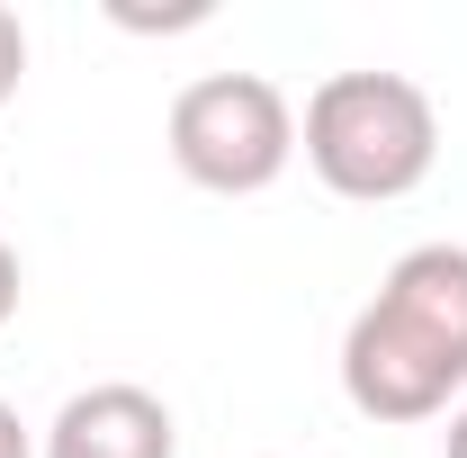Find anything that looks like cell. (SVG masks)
<instances>
[{
	"label": "cell",
	"mask_w": 467,
	"mask_h": 458,
	"mask_svg": "<svg viewBox=\"0 0 467 458\" xmlns=\"http://www.w3.org/2000/svg\"><path fill=\"white\" fill-rule=\"evenodd\" d=\"M467 387V243H413L342 333V396L368 422H431Z\"/></svg>",
	"instance_id": "obj_1"
},
{
	"label": "cell",
	"mask_w": 467,
	"mask_h": 458,
	"mask_svg": "<svg viewBox=\"0 0 467 458\" xmlns=\"http://www.w3.org/2000/svg\"><path fill=\"white\" fill-rule=\"evenodd\" d=\"M296 153H306V172L333 198L387 207V198H413L431 180V162H441V109L405 72H333L306 99Z\"/></svg>",
	"instance_id": "obj_2"
},
{
	"label": "cell",
	"mask_w": 467,
	"mask_h": 458,
	"mask_svg": "<svg viewBox=\"0 0 467 458\" xmlns=\"http://www.w3.org/2000/svg\"><path fill=\"white\" fill-rule=\"evenodd\" d=\"M171 162L180 180L216 189V198H261L296 162V109L279 81L261 72H207L171 99Z\"/></svg>",
	"instance_id": "obj_3"
},
{
	"label": "cell",
	"mask_w": 467,
	"mask_h": 458,
	"mask_svg": "<svg viewBox=\"0 0 467 458\" xmlns=\"http://www.w3.org/2000/svg\"><path fill=\"white\" fill-rule=\"evenodd\" d=\"M36 458H180V422L153 387H81L63 396V413L46 422V450Z\"/></svg>",
	"instance_id": "obj_4"
},
{
	"label": "cell",
	"mask_w": 467,
	"mask_h": 458,
	"mask_svg": "<svg viewBox=\"0 0 467 458\" xmlns=\"http://www.w3.org/2000/svg\"><path fill=\"white\" fill-rule=\"evenodd\" d=\"M18 81H27V27H18V9L0 0V109L18 99Z\"/></svg>",
	"instance_id": "obj_5"
},
{
	"label": "cell",
	"mask_w": 467,
	"mask_h": 458,
	"mask_svg": "<svg viewBox=\"0 0 467 458\" xmlns=\"http://www.w3.org/2000/svg\"><path fill=\"white\" fill-rule=\"evenodd\" d=\"M18 287H27V279H18V252H9V234H0V324L18 315Z\"/></svg>",
	"instance_id": "obj_6"
},
{
	"label": "cell",
	"mask_w": 467,
	"mask_h": 458,
	"mask_svg": "<svg viewBox=\"0 0 467 458\" xmlns=\"http://www.w3.org/2000/svg\"><path fill=\"white\" fill-rule=\"evenodd\" d=\"M0 458H36V441H27V422H18V404H0Z\"/></svg>",
	"instance_id": "obj_7"
},
{
	"label": "cell",
	"mask_w": 467,
	"mask_h": 458,
	"mask_svg": "<svg viewBox=\"0 0 467 458\" xmlns=\"http://www.w3.org/2000/svg\"><path fill=\"white\" fill-rule=\"evenodd\" d=\"M441 450H450V458H467V404L450 413V432H441Z\"/></svg>",
	"instance_id": "obj_8"
}]
</instances>
